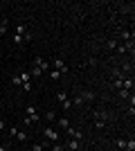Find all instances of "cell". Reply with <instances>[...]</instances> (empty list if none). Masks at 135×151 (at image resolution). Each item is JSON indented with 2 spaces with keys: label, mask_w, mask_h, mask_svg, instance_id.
Listing matches in <instances>:
<instances>
[{
  "label": "cell",
  "mask_w": 135,
  "mask_h": 151,
  "mask_svg": "<svg viewBox=\"0 0 135 151\" xmlns=\"http://www.w3.org/2000/svg\"><path fill=\"white\" fill-rule=\"evenodd\" d=\"M133 86H135V83H133V79H131V77H126V79H124V86H122V88L131 93V90H133Z\"/></svg>",
  "instance_id": "cell-9"
},
{
  "label": "cell",
  "mask_w": 135,
  "mask_h": 151,
  "mask_svg": "<svg viewBox=\"0 0 135 151\" xmlns=\"http://www.w3.org/2000/svg\"><path fill=\"white\" fill-rule=\"evenodd\" d=\"M77 95L84 99V104H86V101H92V99H95V93H92V90H81V93H77Z\"/></svg>",
  "instance_id": "cell-6"
},
{
  "label": "cell",
  "mask_w": 135,
  "mask_h": 151,
  "mask_svg": "<svg viewBox=\"0 0 135 151\" xmlns=\"http://www.w3.org/2000/svg\"><path fill=\"white\" fill-rule=\"evenodd\" d=\"M52 65H54V70H59V72H61V75H68V72H70V70H68V65H65V61L63 59H52Z\"/></svg>",
  "instance_id": "cell-3"
},
{
  "label": "cell",
  "mask_w": 135,
  "mask_h": 151,
  "mask_svg": "<svg viewBox=\"0 0 135 151\" xmlns=\"http://www.w3.org/2000/svg\"><path fill=\"white\" fill-rule=\"evenodd\" d=\"M68 126H70V120H68V117H61V120H59V129H68Z\"/></svg>",
  "instance_id": "cell-13"
},
{
  "label": "cell",
  "mask_w": 135,
  "mask_h": 151,
  "mask_svg": "<svg viewBox=\"0 0 135 151\" xmlns=\"http://www.w3.org/2000/svg\"><path fill=\"white\" fill-rule=\"evenodd\" d=\"M16 34L25 36V34H27V25H18V27H16Z\"/></svg>",
  "instance_id": "cell-18"
},
{
  "label": "cell",
  "mask_w": 135,
  "mask_h": 151,
  "mask_svg": "<svg viewBox=\"0 0 135 151\" xmlns=\"http://www.w3.org/2000/svg\"><path fill=\"white\" fill-rule=\"evenodd\" d=\"M119 97H124V99H129V97H131V93H129V90H124V88H119Z\"/></svg>",
  "instance_id": "cell-25"
},
{
  "label": "cell",
  "mask_w": 135,
  "mask_h": 151,
  "mask_svg": "<svg viewBox=\"0 0 135 151\" xmlns=\"http://www.w3.org/2000/svg\"><path fill=\"white\" fill-rule=\"evenodd\" d=\"M122 38L124 41H133V32L131 29H122Z\"/></svg>",
  "instance_id": "cell-14"
},
{
  "label": "cell",
  "mask_w": 135,
  "mask_h": 151,
  "mask_svg": "<svg viewBox=\"0 0 135 151\" xmlns=\"http://www.w3.org/2000/svg\"><path fill=\"white\" fill-rule=\"evenodd\" d=\"M115 50H117V52H119V54H126V52H129V50H126V45H117Z\"/></svg>",
  "instance_id": "cell-27"
},
{
  "label": "cell",
  "mask_w": 135,
  "mask_h": 151,
  "mask_svg": "<svg viewBox=\"0 0 135 151\" xmlns=\"http://www.w3.org/2000/svg\"><path fill=\"white\" fill-rule=\"evenodd\" d=\"M0 151H7V147H2V145H0Z\"/></svg>",
  "instance_id": "cell-30"
},
{
  "label": "cell",
  "mask_w": 135,
  "mask_h": 151,
  "mask_svg": "<svg viewBox=\"0 0 135 151\" xmlns=\"http://www.w3.org/2000/svg\"><path fill=\"white\" fill-rule=\"evenodd\" d=\"M0 23H2V12H0Z\"/></svg>",
  "instance_id": "cell-31"
},
{
  "label": "cell",
  "mask_w": 135,
  "mask_h": 151,
  "mask_svg": "<svg viewBox=\"0 0 135 151\" xmlns=\"http://www.w3.org/2000/svg\"><path fill=\"white\" fill-rule=\"evenodd\" d=\"M29 75H32V79H41V75H43V72H41L39 68H32V72H29Z\"/></svg>",
  "instance_id": "cell-17"
},
{
  "label": "cell",
  "mask_w": 135,
  "mask_h": 151,
  "mask_svg": "<svg viewBox=\"0 0 135 151\" xmlns=\"http://www.w3.org/2000/svg\"><path fill=\"white\" fill-rule=\"evenodd\" d=\"M47 75H50V79H59V77H61V72H59V70H54V68H52L50 72H47Z\"/></svg>",
  "instance_id": "cell-21"
},
{
  "label": "cell",
  "mask_w": 135,
  "mask_h": 151,
  "mask_svg": "<svg viewBox=\"0 0 135 151\" xmlns=\"http://www.w3.org/2000/svg\"><path fill=\"white\" fill-rule=\"evenodd\" d=\"M124 79H126V77H124ZM124 79H113V88H117V90H119V88L124 86Z\"/></svg>",
  "instance_id": "cell-15"
},
{
  "label": "cell",
  "mask_w": 135,
  "mask_h": 151,
  "mask_svg": "<svg viewBox=\"0 0 135 151\" xmlns=\"http://www.w3.org/2000/svg\"><path fill=\"white\" fill-rule=\"evenodd\" d=\"M20 88L25 90V93H32V88H34V86H32V81H25L23 86H20Z\"/></svg>",
  "instance_id": "cell-20"
},
{
  "label": "cell",
  "mask_w": 135,
  "mask_h": 151,
  "mask_svg": "<svg viewBox=\"0 0 135 151\" xmlns=\"http://www.w3.org/2000/svg\"><path fill=\"white\" fill-rule=\"evenodd\" d=\"M7 151H16V149H7Z\"/></svg>",
  "instance_id": "cell-32"
},
{
  "label": "cell",
  "mask_w": 135,
  "mask_h": 151,
  "mask_svg": "<svg viewBox=\"0 0 135 151\" xmlns=\"http://www.w3.org/2000/svg\"><path fill=\"white\" fill-rule=\"evenodd\" d=\"M68 149L70 151H81V145H79V140H68Z\"/></svg>",
  "instance_id": "cell-8"
},
{
  "label": "cell",
  "mask_w": 135,
  "mask_h": 151,
  "mask_svg": "<svg viewBox=\"0 0 135 151\" xmlns=\"http://www.w3.org/2000/svg\"><path fill=\"white\" fill-rule=\"evenodd\" d=\"M11 83H14V86H18V88L23 86V79H20V75H18V72H16V75H11Z\"/></svg>",
  "instance_id": "cell-11"
},
{
  "label": "cell",
  "mask_w": 135,
  "mask_h": 151,
  "mask_svg": "<svg viewBox=\"0 0 135 151\" xmlns=\"http://www.w3.org/2000/svg\"><path fill=\"white\" fill-rule=\"evenodd\" d=\"M43 135L50 140V142H61V140H59L61 133H56V129H52V126H45V129H43Z\"/></svg>",
  "instance_id": "cell-2"
},
{
  "label": "cell",
  "mask_w": 135,
  "mask_h": 151,
  "mask_svg": "<svg viewBox=\"0 0 135 151\" xmlns=\"http://www.w3.org/2000/svg\"><path fill=\"white\" fill-rule=\"evenodd\" d=\"M16 133H18V129H16V126H11V129H9V138H16Z\"/></svg>",
  "instance_id": "cell-28"
},
{
  "label": "cell",
  "mask_w": 135,
  "mask_h": 151,
  "mask_svg": "<svg viewBox=\"0 0 135 151\" xmlns=\"http://www.w3.org/2000/svg\"><path fill=\"white\" fill-rule=\"evenodd\" d=\"M43 117H45L47 122H56V111H47V113H45Z\"/></svg>",
  "instance_id": "cell-10"
},
{
  "label": "cell",
  "mask_w": 135,
  "mask_h": 151,
  "mask_svg": "<svg viewBox=\"0 0 135 151\" xmlns=\"http://www.w3.org/2000/svg\"><path fill=\"white\" fill-rule=\"evenodd\" d=\"M41 151H45V149H41Z\"/></svg>",
  "instance_id": "cell-33"
},
{
  "label": "cell",
  "mask_w": 135,
  "mask_h": 151,
  "mask_svg": "<svg viewBox=\"0 0 135 151\" xmlns=\"http://www.w3.org/2000/svg\"><path fill=\"white\" fill-rule=\"evenodd\" d=\"M95 120H104V122H108V120H113V115H108L106 111H95Z\"/></svg>",
  "instance_id": "cell-7"
},
{
  "label": "cell",
  "mask_w": 135,
  "mask_h": 151,
  "mask_svg": "<svg viewBox=\"0 0 135 151\" xmlns=\"http://www.w3.org/2000/svg\"><path fill=\"white\" fill-rule=\"evenodd\" d=\"M65 133H68L72 140H79V142H81V138H84V133L79 131V129H74V126H68V129H65Z\"/></svg>",
  "instance_id": "cell-5"
},
{
  "label": "cell",
  "mask_w": 135,
  "mask_h": 151,
  "mask_svg": "<svg viewBox=\"0 0 135 151\" xmlns=\"http://www.w3.org/2000/svg\"><path fill=\"white\" fill-rule=\"evenodd\" d=\"M61 106H63V111H65V113H68V111H70V108H72V99H70V97H68V99H65L63 104H61Z\"/></svg>",
  "instance_id": "cell-16"
},
{
  "label": "cell",
  "mask_w": 135,
  "mask_h": 151,
  "mask_svg": "<svg viewBox=\"0 0 135 151\" xmlns=\"http://www.w3.org/2000/svg\"><path fill=\"white\" fill-rule=\"evenodd\" d=\"M50 65H52V61H45V59H36V61H34V68H39L41 72H45V70H50Z\"/></svg>",
  "instance_id": "cell-4"
},
{
  "label": "cell",
  "mask_w": 135,
  "mask_h": 151,
  "mask_svg": "<svg viewBox=\"0 0 135 151\" xmlns=\"http://www.w3.org/2000/svg\"><path fill=\"white\" fill-rule=\"evenodd\" d=\"M126 151H135V140H126Z\"/></svg>",
  "instance_id": "cell-19"
},
{
  "label": "cell",
  "mask_w": 135,
  "mask_h": 151,
  "mask_svg": "<svg viewBox=\"0 0 135 151\" xmlns=\"http://www.w3.org/2000/svg\"><path fill=\"white\" fill-rule=\"evenodd\" d=\"M0 131H5V120H0Z\"/></svg>",
  "instance_id": "cell-29"
},
{
  "label": "cell",
  "mask_w": 135,
  "mask_h": 151,
  "mask_svg": "<svg viewBox=\"0 0 135 151\" xmlns=\"http://www.w3.org/2000/svg\"><path fill=\"white\" fill-rule=\"evenodd\" d=\"M25 117L29 122H32V124H36V122H41V115H39V108L34 106V104H29V106L25 108Z\"/></svg>",
  "instance_id": "cell-1"
},
{
  "label": "cell",
  "mask_w": 135,
  "mask_h": 151,
  "mask_svg": "<svg viewBox=\"0 0 135 151\" xmlns=\"http://www.w3.org/2000/svg\"><path fill=\"white\" fill-rule=\"evenodd\" d=\"M16 140H18V142H27V140H29V133H16Z\"/></svg>",
  "instance_id": "cell-12"
},
{
  "label": "cell",
  "mask_w": 135,
  "mask_h": 151,
  "mask_svg": "<svg viewBox=\"0 0 135 151\" xmlns=\"http://www.w3.org/2000/svg\"><path fill=\"white\" fill-rule=\"evenodd\" d=\"M106 124H108V122H104V120H95V126H97V129H104Z\"/></svg>",
  "instance_id": "cell-26"
},
{
  "label": "cell",
  "mask_w": 135,
  "mask_h": 151,
  "mask_svg": "<svg viewBox=\"0 0 135 151\" xmlns=\"http://www.w3.org/2000/svg\"><path fill=\"white\" fill-rule=\"evenodd\" d=\"M14 43H16V45H23L25 41H23V36H20V34H14Z\"/></svg>",
  "instance_id": "cell-22"
},
{
  "label": "cell",
  "mask_w": 135,
  "mask_h": 151,
  "mask_svg": "<svg viewBox=\"0 0 135 151\" xmlns=\"http://www.w3.org/2000/svg\"><path fill=\"white\" fill-rule=\"evenodd\" d=\"M115 147L117 149H126V140H115Z\"/></svg>",
  "instance_id": "cell-23"
},
{
  "label": "cell",
  "mask_w": 135,
  "mask_h": 151,
  "mask_svg": "<svg viewBox=\"0 0 135 151\" xmlns=\"http://www.w3.org/2000/svg\"><path fill=\"white\" fill-rule=\"evenodd\" d=\"M106 45H108V50H115V47H117V45H119V43H117L115 38H110V41H108V43H106Z\"/></svg>",
  "instance_id": "cell-24"
}]
</instances>
